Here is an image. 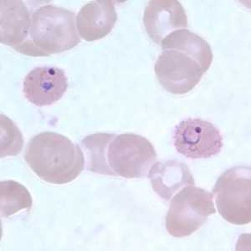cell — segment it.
Wrapping results in <instances>:
<instances>
[{"label": "cell", "mask_w": 251, "mask_h": 251, "mask_svg": "<svg viewBox=\"0 0 251 251\" xmlns=\"http://www.w3.org/2000/svg\"><path fill=\"white\" fill-rule=\"evenodd\" d=\"M25 159L40 179L53 184L71 183L85 168V156L80 147L53 131L32 137L26 147Z\"/></svg>", "instance_id": "6da1fadb"}, {"label": "cell", "mask_w": 251, "mask_h": 251, "mask_svg": "<svg viewBox=\"0 0 251 251\" xmlns=\"http://www.w3.org/2000/svg\"><path fill=\"white\" fill-rule=\"evenodd\" d=\"M147 34L153 42L160 45L172 32L188 27L185 9L177 0L149 1L143 15Z\"/></svg>", "instance_id": "9c48e42d"}, {"label": "cell", "mask_w": 251, "mask_h": 251, "mask_svg": "<svg viewBox=\"0 0 251 251\" xmlns=\"http://www.w3.org/2000/svg\"><path fill=\"white\" fill-rule=\"evenodd\" d=\"M113 133L97 132L89 135L81 141V146L87 157V169L95 174L113 176L106 161V150Z\"/></svg>", "instance_id": "5bb4252c"}, {"label": "cell", "mask_w": 251, "mask_h": 251, "mask_svg": "<svg viewBox=\"0 0 251 251\" xmlns=\"http://www.w3.org/2000/svg\"><path fill=\"white\" fill-rule=\"evenodd\" d=\"M157 159V152L146 137L134 133L116 135L109 143L106 161L114 177L143 178Z\"/></svg>", "instance_id": "277c9868"}, {"label": "cell", "mask_w": 251, "mask_h": 251, "mask_svg": "<svg viewBox=\"0 0 251 251\" xmlns=\"http://www.w3.org/2000/svg\"><path fill=\"white\" fill-rule=\"evenodd\" d=\"M213 194L194 186L180 189L172 200L166 217V228L176 238L189 236L215 214Z\"/></svg>", "instance_id": "5b68a950"}, {"label": "cell", "mask_w": 251, "mask_h": 251, "mask_svg": "<svg viewBox=\"0 0 251 251\" xmlns=\"http://www.w3.org/2000/svg\"><path fill=\"white\" fill-rule=\"evenodd\" d=\"M33 204L29 190L13 180L0 183V206L2 217H9L22 209L30 211Z\"/></svg>", "instance_id": "9a60e30c"}, {"label": "cell", "mask_w": 251, "mask_h": 251, "mask_svg": "<svg viewBox=\"0 0 251 251\" xmlns=\"http://www.w3.org/2000/svg\"><path fill=\"white\" fill-rule=\"evenodd\" d=\"M148 177L155 193L166 201L186 186L195 184L188 166L177 160L157 162L151 166Z\"/></svg>", "instance_id": "8fae6325"}, {"label": "cell", "mask_w": 251, "mask_h": 251, "mask_svg": "<svg viewBox=\"0 0 251 251\" xmlns=\"http://www.w3.org/2000/svg\"><path fill=\"white\" fill-rule=\"evenodd\" d=\"M174 144L177 152L190 159H207L222 151L223 136L213 123L188 118L176 126Z\"/></svg>", "instance_id": "8992f818"}, {"label": "cell", "mask_w": 251, "mask_h": 251, "mask_svg": "<svg viewBox=\"0 0 251 251\" xmlns=\"http://www.w3.org/2000/svg\"><path fill=\"white\" fill-rule=\"evenodd\" d=\"M68 86V79L62 69L41 66L26 75L23 92L26 99L35 106H50L62 98Z\"/></svg>", "instance_id": "ba28073f"}, {"label": "cell", "mask_w": 251, "mask_h": 251, "mask_svg": "<svg viewBox=\"0 0 251 251\" xmlns=\"http://www.w3.org/2000/svg\"><path fill=\"white\" fill-rule=\"evenodd\" d=\"M74 12L47 4L33 12L29 38L15 50L29 56H50L74 48L80 42Z\"/></svg>", "instance_id": "7a4b0ae2"}, {"label": "cell", "mask_w": 251, "mask_h": 251, "mask_svg": "<svg viewBox=\"0 0 251 251\" xmlns=\"http://www.w3.org/2000/svg\"><path fill=\"white\" fill-rule=\"evenodd\" d=\"M31 15L23 1H1V43L15 49L25 42L29 39Z\"/></svg>", "instance_id": "7c38bea8"}, {"label": "cell", "mask_w": 251, "mask_h": 251, "mask_svg": "<svg viewBox=\"0 0 251 251\" xmlns=\"http://www.w3.org/2000/svg\"><path fill=\"white\" fill-rule=\"evenodd\" d=\"M251 173L249 166L231 168L220 175L213 188L220 215L235 226L251 221Z\"/></svg>", "instance_id": "3957f363"}, {"label": "cell", "mask_w": 251, "mask_h": 251, "mask_svg": "<svg viewBox=\"0 0 251 251\" xmlns=\"http://www.w3.org/2000/svg\"><path fill=\"white\" fill-rule=\"evenodd\" d=\"M117 20V10L112 1H92L78 13L76 27L83 40L92 42L110 34Z\"/></svg>", "instance_id": "30bf717a"}, {"label": "cell", "mask_w": 251, "mask_h": 251, "mask_svg": "<svg viewBox=\"0 0 251 251\" xmlns=\"http://www.w3.org/2000/svg\"><path fill=\"white\" fill-rule=\"evenodd\" d=\"M160 85L174 95H184L193 91L205 73L196 60L183 52L165 50L154 66Z\"/></svg>", "instance_id": "52a82bcc"}, {"label": "cell", "mask_w": 251, "mask_h": 251, "mask_svg": "<svg viewBox=\"0 0 251 251\" xmlns=\"http://www.w3.org/2000/svg\"><path fill=\"white\" fill-rule=\"evenodd\" d=\"M160 45L163 50H174L188 54L200 64L204 72L208 71L213 62V52L208 42L188 29L172 32Z\"/></svg>", "instance_id": "4fadbf2b"}, {"label": "cell", "mask_w": 251, "mask_h": 251, "mask_svg": "<svg viewBox=\"0 0 251 251\" xmlns=\"http://www.w3.org/2000/svg\"><path fill=\"white\" fill-rule=\"evenodd\" d=\"M1 157L16 156L22 151L23 136L17 125L1 114Z\"/></svg>", "instance_id": "2e32d148"}]
</instances>
